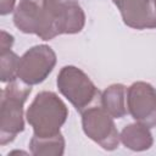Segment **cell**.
Wrapping results in <instances>:
<instances>
[{"label": "cell", "mask_w": 156, "mask_h": 156, "mask_svg": "<svg viewBox=\"0 0 156 156\" xmlns=\"http://www.w3.org/2000/svg\"><path fill=\"white\" fill-rule=\"evenodd\" d=\"M68 117V107L54 91H40L26 112V119L33 128V135L49 138L60 134Z\"/></svg>", "instance_id": "6da1fadb"}, {"label": "cell", "mask_w": 156, "mask_h": 156, "mask_svg": "<svg viewBox=\"0 0 156 156\" xmlns=\"http://www.w3.org/2000/svg\"><path fill=\"white\" fill-rule=\"evenodd\" d=\"M32 91L30 85L20 79L10 82L1 91L0 145H6L23 132V105Z\"/></svg>", "instance_id": "7a4b0ae2"}, {"label": "cell", "mask_w": 156, "mask_h": 156, "mask_svg": "<svg viewBox=\"0 0 156 156\" xmlns=\"http://www.w3.org/2000/svg\"><path fill=\"white\" fill-rule=\"evenodd\" d=\"M60 93L80 113L99 95V90L89 76L76 66H65L61 68L56 80Z\"/></svg>", "instance_id": "3957f363"}, {"label": "cell", "mask_w": 156, "mask_h": 156, "mask_svg": "<svg viewBox=\"0 0 156 156\" xmlns=\"http://www.w3.org/2000/svg\"><path fill=\"white\" fill-rule=\"evenodd\" d=\"M56 61L52 48L46 44L34 45L20 57L17 79L30 87L40 84L52 72Z\"/></svg>", "instance_id": "277c9868"}, {"label": "cell", "mask_w": 156, "mask_h": 156, "mask_svg": "<svg viewBox=\"0 0 156 156\" xmlns=\"http://www.w3.org/2000/svg\"><path fill=\"white\" fill-rule=\"evenodd\" d=\"M82 128L85 135L104 150L112 151L118 147L121 138L113 117L102 107L93 106L84 110L82 112Z\"/></svg>", "instance_id": "5b68a950"}, {"label": "cell", "mask_w": 156, "mask_h": 156, "mask_svg": "<svg viewBox=\"0 0 156 156\" xmlns=\"http://www.w3.org/2000/svg\"><path fill=\"white\" fill-rule=\"evenodd\" d=\"M127 108L135 122L156 127V89L146 82L133 83L127 89Z\"/></svg>", "instance_id": "8992f818"}, {"label": "cell", "mask_w": 156, "mask_h": 156, "mask_svg": "<svg viewBox=\"0 0 156 156\" xmlns=\"http://www.w3.org/2000/svg\"><path fill=\"white\" fill-rule=\"evenodd\" d=\"M126 26L143 30L156 28V0H112Z\"/></svg>", "instance_id": "52a82bcc"}, {"label": "cell", "mask_w": 156, "mask_h": 156, "mask_svg": "<svg viewBox=\"0 0 156 156\" xmlns=\"http://www.w3.org/2000/svg\"><path fill=\"white\" fill-rule=\"evenodd\" d=\"M122 144L133 151L149 150L154 144V138L150 128L135 122L126 126L119 134Z\"/></svg>", "instance_id": "ba28073f"}, {"label": "cell", "mask_w": 156, "mask_h": 156, "mask_svg": "<svg viewBox=\"0 0 156 156\" xmlns=\"http://www.w3.org/2000/svg\"><path fill=\"white\" fill-rule=\"evenodd\" d=\"M101 107L113 118H122L127 115V88L116 83L108 85L100 96Z\"/></svg>", "instance_id": "9c48e42d"}, {"label": "cell", "mask_w": 156, "mask_h": 156, "mask_svg": "<svg viewBox=\"0 0 156 156\" xmlns=\"http://www.w3.org/2000/svg\"><path fill=\"white\" fill-rule=\"evenodd\" d=\"M85 24V13L76 0H67L58 22V34L79 33Z\"/></svg>", "instance_id": "30bf717a"}, {"label": "cell", "mask_w": 156, "mask_h": 156, "mask_svg": "<svg viewBox=\"0 0 156 156\" xmlns=\"http://www.w3.org/2000/svg\"><path fill=\"white\" fill-rule=\"evenodd\" d=\"M29 149L34 156H61L65 152V138L61 133L49 138L33 135L29 141Z\"/></svg>", "instance_id": "8fae6325"}, {"label": "cell", "mask_w": 156, "mask_h": 156, "mask_svg": "<svg viewBox=\"0 0 156 156\" xmlns=\"http://www.w3.org/2000/svg\"><path fill=\"white\" fill-rule=\"evenodd\" d=\"M20 57L13 51H6L0 54V78L2 83H10L17 79V68H18Z\"/></svg>", "instance_id": "7c38bea8"}, {"label": "cell", "mask_w": 156, "mask_h": 156, "mask_svg": "<svg viewBox=\"0 0 156 156\" xmlns=\"http://www.w3.org/2000/svg\"><path fill=\"white\" fill-rule=\"evenodd\" d=\"M12 44H13V37L5 32V30H1V38H0V54L2 52H6V51H10L11 48H12Z\"/></svg>", "instance_id": "4fadbf2b"}, {"label": "cell", "mask_w": 156, "mask_h": 156, "mask_svg": "<svg viewBox=\"0 0 156 156\" xmlns=\"http://www.w3.org/2000/svg\"><path fill=\"white\" fill-rule=\"evenodd\" d=\"M15 4H16V0H0V13L2 16L11 13L16 9Z\"/></svg>", "instance_id": "5bb4252c"}]
</instances>
